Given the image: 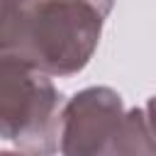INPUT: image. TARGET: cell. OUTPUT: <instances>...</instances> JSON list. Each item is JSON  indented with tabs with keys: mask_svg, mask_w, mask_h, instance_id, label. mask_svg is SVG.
Segmentation results:
<instances>
[{
	"mask_svg": "<svg viewBox=\"0 0 156 156\" xmlns=\"http://www.w3.org/2000/svg\"><path fill=\"white\" fill-rule=\"evenodd\" d=\"M63 156H154L149 105L122 112V100L110 88H88L63 110Z\"/></svg>",
	"mask_w": 156,
	"mask_h": 156,
	"instance_id": "obj_1",
	"label": "cell"
},
{
	"mask_svg": "<svg viewBox=\"0 0 156 156\" xmlns=\"http://www.w3.org/2000/svg\"><path fill=\"white\" fill-rule=\"evenodd\" d=\"M58 124L61 95L46 73L17 56H0V136L27 156H54Z\"/></svg>",
	"mask_w": 156,
	"mask_h": 156,
	"instance_id": "obj_2",
	"label": "cell"
},
{
	"mask_svg": "<svg viewBox=\"0 0 156 156\" xmlns=\"http://www.w3.org/2000/svg\"><path fill=\"white\" fill-rule=\"evenodd\" d=\"M0 156H20V154H0Z\"/></svg>",
	"mask_w": 156,
	"mask_h": 156,
	"instance_id": "obj_3",
	"label": "cell"
}]
</instances>
